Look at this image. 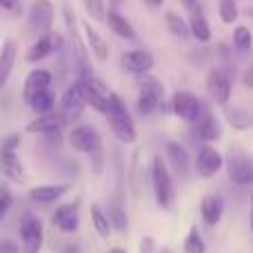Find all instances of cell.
I'll use <instances>...</instances> for the list:
<instances>
[{
	"instance_id": "cell-18",
	"label": "cell",
	"mask_w": 253,
	"mask_h": 253,
	"mask_svg": "<svg viewBox=\"0 0 253 253\" xmlns=\"http://www.w3.org/2000/svg\"><path fill=\"white\" fill-rule=\"evenodd\" d=\"M60 44H62L60 36H53V34L40 36V38L29 47V51H27V62H40V60H44V58L51 56L53 51H58V47H60Z\"/></svg>"
},
{
	"instance_id": "cell-22",
	"label": "cell",
	"mask_w": 253,
	"mask_h": 253,
	"mask_svg": "<svg viewBox=\"0 0 253 253\" xmlns=\"http://www.w3.org/2000/svg\"><path fill=\"white\" fill-rule=\"evenodd\" d=\"M83 31H84V38H87L89 49H91V53L96 56V60L98 62H107V60H109V44H107V40L102 38V36L98 34V31L93 29L89 22H83Z\"/></svg>"
},
{
	"instance_id": "cell-31",
	"label": "cell",
	"mask_w": 253,
	"mask_h": 253,
	"mask_svg": "<svg viewBox=\"0 0 253 253\" xmlns=\"http://www.w3.org/2000/svg\"><path fill=\"white\" fill-rule=\"evenodd\" d=\"M165 20H167V27H169V31L175 36V38L187 40L189 36H191V31H189V25H187V22H184L175 11H169V13H167Z\"/></svg>"
},
{
	"instance_id": "cell-10",
	"label": "cell",
	"mask_w": 253,
	"mask_h": 253,
	"mask_svg": "<svg viewBox=\"0 0 253 253\" xmlns=\"http://www.w3.org/2000/svg\"><path fill=\"white\" fill-rule=\"evenodd\" d=\"M20 240H22V253H40L42 247V222L34 213H22L20 218Z\"/></svg>"
},
{
	"instance_id": "cell-25",
	"label": "cell",
	"mask_w": 253,
	"mask_h": 253,
	"mask_svg": "<svg viewBox=\"0 0 253 253\" xmlns=\"http://www.w3.org/2000/svg\"><path fill=\"white\" fill-rule=\"evenodd\" d=\"M167 158L171 162V169L178 175H187L189 171V153L180 142H167Z\"/></svg>"
},
{
	"instance_id": "cell-40",
	"label": "cell",
	"mask_w": 253,
	"mask_h": 253,
	"mask_svg": "<svg viewBox=\"0 0 253 253\" xmlns=\"http://www.w3.org/2000/svg\"><path fill=\"white\" fill-rule=\"evenodd\" d=\"M0 7L7 11H20V0H0Z\"/></svg>"
},
{
	"instance_id": "cell-32",
	"label": "cell",
	"mask_w": 253,
	"mask_h": 253,
	"mask_svg": "<svg viewBox=\"0 0 253 253\" xmlns=\"http://www.w3.org/2000/svg\"><path fill=\"white\" fill-rule=\"evenodd\" d=\"M227 118H229V125H231L233 129H249L253 125V116L247 109H242V107L227 109Z\"/></svg>"
},
{
	"instance_id": "cell-17",
	"label": "cell",
	"mask_w": 253,
	"mask_h": 253,
	"mask_svg": "<svg viewBox=\"0 0 253 253\" xmlns=\"http://www.w3.org/2000/svg\"><path fill=\"white\" fill-rule=\"evenodd\" d=\"M123 67L129 74L147 76V71L153 67V56L147 49H133V51L123 53Z\"/></svg>"
},
{
	"instance_id": "cell-35",
	"label": "cell",
	"mask_w": 253,
	"mask_h": 253,
	"mask_svg": "<svg viewBox=\"0 0 253 253\" xmlns=\"http://www.w3.org/2000/svg\"><path fill=\"white\" fill-rule=\"evenodd\" d=\"M233 44H236L240 51H247V49L251 47V31L242 25L236 27V31H233Z\"/></svg>"
},
{
	"instance_id": "cell-45",
	"label": "cell",
	"mask_w": 253,
	"mask_h": 253,
	"mask_svg": "<svg viewBox=\"0 0 253 253\" xmlns=\"http://www.w3.org/2000/svg\"><path fill=\"white\" fill-rule=\"evenodd\" d=\"M107 253H126V251H125V249H120V247H114V249H109Z\"/></svg>"
},
{
	"instance_id": "cell-7",
	"label": "cell",
	"mask_w": 253,
	"mask_h": 253,
	"mask_svg": "<svg viewBox=\"0 0 253 253\" xmlns=\"http://www.w3.org/2000/svg\"><path fill=\"white\" fill-rule=\"evenodd\" d=\"M231 89H233V76L227 67H215L209 71L207 76V91L209 98L220 107H227L229 98H231Z\"/></svg>"
},
{
	"instance_id": "cell-38",
	"label": "cell",
	"mask_w": 253,
	"mask_h": 253,
	"mask_svg": "<svg viewBox=\"0 0 253 253\" xmlns=\"http://www.w3.org/2000/svg\"><path fill=\"white\" fill-rule=\"evenodd\" d=\"M140 253H171V249H167V247L160 249L153 238H142V242H140Z\"/></svg>"
},
{
	"instance_id": "cell-4",
	"label": "cell",
	"mask_w": 253,
	"mask_h": 253,
	"mask_svg": "<svg viewBox=\"0 0 253 253\" xmlns=\"http://www.w3.org/2000/svg\"><path fill=\"white\" fill-rule=\"evenodd\" d=\"M65 27H67V34H69L71 40V51H74V62L78 65V74L80 78H87V76H93L91 65H89V51L84 47L83 38H80V31H78V20H76L74 11H71L69 4H65Z\"/></svg>"
},
{
	"instance_id": "cell-39",
	"label": "cell",
	"mask_w": 253,
	"mask_h": 253,
	"mask_svg": "<svg viewBox=\"0 0 253 253\" xmlns=\"http://www.w3.org/2000/svg\"><path fill=\"white\" fill-rule=\"evenodd\" d=\"M0 253H20V247L13 240H0Z\"/></svg>"
},
{
	"instance_id": "cell-43",
	"label": "cell",
	"mask_w": 253,
	"mask_h": 253,
	"mask_svg": "<svg viewBox=\"0 0 253 253\" xmlns=\"http://www.w3.org/2000/svg\"><path fill=\"white\" fill-rule=\"evenodd\" d=\"M180 2H182L187 9H191V11H196L198 9V0H180Z\"/></svg>"
},
{
	"instance_id": "cell-37",
	"label": "cell",
	"mask_w": 253,
	"mask_h": 253,
	"mask_svg": "<svg viewBox=\"0 0 253 253\" xmlns=\"http://www.w3.org/2000/svg\"><path fill=\"white\" fill-rule=\"evenodd\" d=\"M11 205H13V196L9 191V187H0V220L9 213Z\"/></svg>"
},
{
	"instance_id": "cell-33",
	"label": "cell",
	"mask_w": 253,
	"mask_h": 253,
	"mask_svg": "<svg viewBox=\"0 0 253 253\" xmlns=\"http://www.w3.org/2000/svg\"><path fill=\"white\" fill-rule=\"evenodd\" d=\"M184 253H207V245L202 240L198 227L189 229V236L184 238Z\"/></svg>"
},
{
	"instance_id": "cell-19",
	"label": "cell",
	"mask_w": 253,
	"mask_h": 253,
	"mask_svg": "<svg viewBox=\"0 0 253 253\" xmlns=\"http://www.w3.org/2000/svg\"><path fill=\"white\" fill-rule=\"evenodd\" d=\"M51 89V74L47 69H34L25 80V89H22V98L25 102H29L34 96H38L40 91Z\"/></svg>"
},
{
	"instance_id": "cell-20",
	"label": "cell",
	"mask_w": 253,
	"mask_h": 253,
	"mask_svg": "<svg viewBox=\"0 0 253 253\" xmlns=\"http://www.w3.org/2000/svg\"><path fill=\"white\" fill-rule=\"evenodd\" d=\"M62 125H65V120H62L60 114H47V116H38L36 120H31L27 125V131L29 133H38V135H56V133H60Z\"/></svg>"
},
{
	"instance_id": "cell-36",
	"label": "cell",
	"mask_w": 253,
	"mask_h": 253,
	"mask_svg": "<svg viewBox=\"0 0 253 253\" xmlns=\"http://www.w3.org/2000/svg\"><path fill=\"white\" fill-rule=\"evenodd\" d=\"M87 13L93 18V20H102L105 18V0H83Z\"/></svg>"
},
{
	"instance_id": "cell-16",
	"label": "cell",
	"mask_w": 253,
	"mask_h": 253,
	"mask_svg": "<svg viewBox=\"0 0 253 253\" xmlns=\"http://www.w3.org/2000/svg\"><path fill=\"white\" fill-rule=\"evenodd\" d=\"M196 135L200 140H205V142H213V140H218L220 135H222V129H220L218 118H215L213 111H211L209 107H205V105H202L200 118H198V123H196Z\"/></svg>"
},
{
	"instance_id": "cell-47",
	"label": "cell",
	"mask_w": 253,
	"mask_h": 253,
	"mask_svg": "<svg viewBox=\"0 0 253 253\" xmlns=\"http://www.w3.org/2000/svg\"><path fill=\"white\" fill-rule=\"evenodd\" d=\"M249 13H251V16H253V9H251V11H249Z\"/></svg>"
},
{
	"instance_id": "cell-26",
	"label": "cell",
	"mask_w": 253,
	"mask_h": 253,
	"mask_svg": "<svg viewBox=\"0 0 253 253\" xmlns=\"http://www.w3.org/2000/svg\"><path fill=\"white\" fill-rule=\"evenodd\" d=\"M107 22H109L111 31H114L116 36H120V38H126V40L135 38V31H133V27H131V22L126 20L120 11H116V9L107 11Z\"/></svg>"
},
{
	"instance_id": "cell-41",
	"label": "cell",
	"mask_w": 253,
	"mask_h": 253,
	"mask_svg": "<svg viewBox=\"0 0 253 253\" xmlns=\"http://www.w3.org/2000/svg\"><path fill=\"white\" fill-rule=\"evenodd\" d=\"M58 251L60 253H80V247L76 245V242H62Z\"/></svg>"
},
{
	"instance_id": "cell-24",
	"label": "cell",
	"mask_w": 253,
	"mask_h": 253,
	"mask_svg": "<svg viewBox=\"0 0 253 253\" xmlns=\"http://www.w3.org/2000/svg\"><path fill=\"white\" fill-rule=\"evenodd\" d=\"M200 213H202V220H205L209 227H215V224L222 220V213H224L222 196H207V198H202Z\"/></svg>"
},
{
	"instance_id": "cell-27",
	"label": "cell",
	"mask_w": 253,
	"mask_h": 253,
	"mask_svg": "<svg viewBox=\"0 0 253 253\" xmlns=\"http://www.w3.org/2000/svg\"><path fill=\"white\" fill-rule=\"evenodd\" d=\"M189 31H191L193 38H198L200 42H207L211 38V27L207 22L205 13L200 11V7L196 11H191V20H189Z\"/></svg>"
},
{
	"instance_id": "cell-42",
	"label": "cell",
	"mask_w": 253,
	"mask_h": 253,
	"mask_svg": "<svg viewBox=\"0 0 253 253\" xmlns=\"http://www.w3.org/2000/svg\"><path fill=\"white\" fill-rule=\"evenodd\" d=\"M242 83H245L249 89H253V65L245 71V74H242Z\"/></svg>"
},
{
	"instance_id": "cell-8",
	"label": "cell",
	"mask_w": 253,
	"mask_h": 253,
	"mask_svg": "<svg viewBox=\"0 0 253 253\" xmlns=\"http://www.w3.org/2000/svg\"><path fill=\"white\" fill-rule=\"evenodd\" d=\"M18 144H20V135L11 133L2 140V147H0V169H2V173L7 175L9 180H13V182H22V180H25V175H22L25 169H22L20 160L16 158Z\"/></svg>"
},
{
	"instance_id": "cell-44",
	"label": "cell",
	"mask_w": 253,
	"mask_h": 253,
	"mask_svg": "<svg viewBox=\"0 0 253 253\" xmlns=\"http://www.w3.org/2000/svg\"><path fill=\"white\" fill-rule=\"evenodd\" d=\"M162 2H165V0H144V4H147V7H151V9L162 7Z\"/></svg>"
},
{
	"instance_id": "cell-21",
	"label": "cell",
	"mask_w": 253,
	"mask_h": 253,
	"mask_svg": "<svg viewBox=\"0 0 253 253\" xmlns=\"http://www.w3.org/2000/svg\"><path fill=\"white\" fill-rule=\"evenodd\" d=\"M16 56H18V47L13 40H4L2 47H0V91L7 84L9 76H11V69L16 65Z\"/></svg>"
},
{
	"instance_id": "cell-15",
	"label": "cell",
	"mask_w": 253,
	"mask_h": 253,
	"mask_svg": "<svg viewBox=\"0 0 253 253\" xmlns=\"http://www.w3.org/2000/svg\"><path fill=\"white\" fill-rule=\"evenodd\" d=\"M84 100L83 96H80L78 87L76 84H71L69 89H67L65 93H62V100H60V116L65 123H69V120H78L80 116H83L84 111Z\"/></svg>"
},
{
	"instance_id": "cell-1",
	"label": "cell",
	"mask_w": 253,
	"mask_h": 253,
	"mask_svg": "<svg viewBox=\"0 0 253 253\" xmlns=\"http://www.w3.org/2000/svg\"><path fill=\"white\" fill-rule=\"evenodd\" d=\"M107 118H109L111 131L116 133V138H120L126 144L135 142V138H138L135 125H133V120H131L125 100L118 93H109V100H107Z\"/></svg>"
},
{
	"instance_id": "cell-5",
	"label": "cell",
	"mask_w": 253,
	"mask_h": 253,
	"mask_svg": "<svg viewBox=\"0 0 253 253\" xmlns=\"http://www.w3.org/2000/svg\"><path fill=\"white\" fill-rule=\"evenodd\" d=\"M227 171H229V180L240 187H251L253 184V160L249 158V153L242 151L240 147H231L227 153Z\"/></svg>"
},
{
	"instance_id": "cell-29",
	"label": "cell",
	"mask_w": 253,
	"mask_h": 253,
	"mask_svg": "<svg viewBox=\"0 0 253 253\" xmlns=\"http://www.w3.org/2000/svg\"><path fill=\"white\" fill-rule=\"evenodd\" d=\"M53 105H56V96H53L51 89H47V91H40L38 96H34L29 100V107L36 111L38 116H47L53 111Z\"/></svg>"
},
{
	"instance_id": "cell-12",
	"label": "cell",
	"mask_w": 253,
	"mask_h": 253,
	"mask_svg": "<svg viewBox=\"0 0 253 253\" xmlns=\"http://www.w3.org/2000/svg\"><path fill=\"white\" fill-rule=\"evenodd\" d=\"M53 27V4L49 0H34L29 9V29L38 36L51 34Z\"/></svg>"
},
{
	"instance_id": "cell-9",
	"label": "cell",
	"mask_w": 253,
	"mask_h": 253,
	"mask_svg": "<svg viewBox=\"0 0 253 253\" xmlns=\"http://www.w3.org/2000/svg\"><path fill=\"white\" fill-rule=\"evenodd\" d=\"M76 87H78V91H80V96H83L84 105H91L96 111H100V114L107 116V100H109V93L111 91H107V87L96 78V76L80 78L78 83H76Z\"/></svg>"
},
{
	"instance_id": "cell-34",
	"label": "cell",
	"mask_w": 253,
	"mask_h": 253,
	"mask_svg": "<svg viewBox=\"0 0 253 253\" xmlns=\"http://www.w3.org/2000/svg\"><path fill=\"white\" fill-rule=\"evenodd\" d=\"M220 18L227 25H233L238 20V4L236 0H220Z\"/></svg>"
},
{
	"instance_id": "cell-46",
	"label": "cell",
	"mask_w": 253,
	"mask_h": 253,
	"mask_svg": "<svg viewBox=\"0 0 253 253\" xmlns=\"http://www.w3.org/2000/svg\"><path fill=\"white\" fill-rule=\"evenodd\" d=\"M251 229H253V198H251Z\"/></svg>"
},
{
	"instance_id": "cell-11",
	"label": "cell",
	"mask_w": 253,
	"mask_h": 253,
	"mask_svg": "<svg viewBox=\"0 0 253 253\" xmlns=\"http://www.w3.org/2000/svg\"><path fill=\"white\" fill-rule=\"evenodd\" d=\"M171 109L184 123H198L202 111V102L198 100V96H193L191 91H175L171 98Z\"/></svg>"
},
{
	"instance_id": "cell-3",
	"label": "cell",
	"mask_w": 253,
	"mask_h": 253,
	"mask_svg": "<svg viewBox=\"0 0 253 253\" xmlns=\"http://www.w3.org/2000/svg\"><path fill=\"white\" fill-rule=\"evenodd\" d=\"M151 182H153V193H156L158 207L169 209L175 200V187H173V178H171L162 156H156L151 162Z\"/></svg>"
},
{
	"instance_id": "cell-6",
	"label": "cell",
	"mask_w": 253,
	"mask_h": 253,
	"mask_svg": "<svg viewBox=\"0 0 253 253\" xmlns=\"http://www.w3.org/2000/svg\"><path fill=\"white\" fill-rule=\"evenodd\" d=\"M165 100V87L160 80L153 76H144L140 80V91H138V114L140 116H151Z\"/></svg>"
},
{
	"instance_id": "cell-28",
	"label": "cell",
	"mask_w": 253,
	"mask_h": 253,
	"mask_svg": "<svg viewBox=\"0 0 253 253\" xmlns=\"http://www.w3.org/2000/svg\"><path fill=\"white\" fill-rule=\"evenodd\" d=\"M107 215H109L111 229H116V231H120V233H126V229H129V218H126L123 202H120L118 198H111L109 200V213Z\"/></svg>"
},
{
	"instance_id": "cell-14",
	"label": "cell",
	"mask_w": 253,
	"mask_h": 253,
	"mask_svg": "<svg viewBox=\"0 0 253 253\" xmlns=\"http://www.w3.org/2000/svg\"><path fill=\"white\" fill-rule=\"evenodd\" d=\"M53 224L60 229L62 233H74L78 231L80 224V209L78 202H69V205H60L56 211H53Z\"/></svg>"
},
{
	"instance_id": "cell-2",
	"label": "cell",
	"mask_w": 253,
	"mask_h": 253,
	"mask_svg": "<svg viewBox=\"0 0 253 253\" xmlns=\"http://www.w3.org/2000/svg\"><path fill=\"white\" fill-rule=\"evenodd\" d=\"M69 142L76 151L89 153L93 158V171H102V138L91 125H80L69 133Z\"/></svg>"
},
{
	"instance_id": "cell-23",
	"label": "cell",
	"mask_w": 253,
	"mask_h": 253,
	"mask_svg": "<svg viewBox=\"0 0 253 253\" xmlns=\"http://www.w3.org/2000/svg\"><path fill=\"white\" fill-rule=\"evenodd\" d=\"M69 191V184H42V187H34L29 191L31 200L38 205H51V202L60 200L65 193Z\"/></svg>"
},
{
	"instance_id": "cell-30",
	"label": "cell",
	"mask_w": 253,
	"mask_h": 253,
	"mask_svg": "<svg viewBox=\"0 0 253 253\" xmlns=\"http://www.w3.org/2000/svg\"><path fill=\"white\" fill-rule=\"evenodd\" d=\"M91 222H93V229L98 231L100 238H109L111 233V222H109V215L105 213L100 205H93L91 207Z\"/></svg>"
},
{
	"instance_id": "cell-13",
	"label": "cell",
	"mask_w": 253,
	"mask_h": 253,
	"mask_svg": "<svg viewBox=\"0 0 253 253\" xmlns=\"http://www.w3.org/2000/svg\"><path fill=\"white\" fill-rule=\"evenodd\" d=\"M222 165H224V158L215 147H211V144H202V147L198 149V156H196L198 175H202V178H211V175H215L220 169H222Z\"/></svg>"
}]
</instances>
